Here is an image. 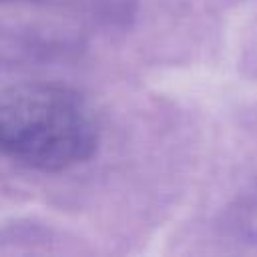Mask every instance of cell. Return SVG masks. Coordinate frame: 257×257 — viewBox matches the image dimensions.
I'll list each match as a JSON object with an SVG mask.
<instances>
[{
	"label": "cell",
	"mask_w": 257,
	"mask_h": 257,
	"mask_svg": "<svg viewBox=\"0 0 257 257\" xmlns=\"http://www.w3.org/2000/svg\"><path fill=\"white\" fill-rule=\"evenodd\" d=\"M98 128L88 102L44 82L0 90V155L36 169H64L90 157Z\"/></svg>",
	"instance_id": "6da1fadb"
}]
</instances>
